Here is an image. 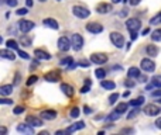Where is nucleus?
I'll list each match as a JSON object with an SVG mask.
<instances>
[{
  "instance_id": "15",
  "label": "nucleus",
  "mask_w": 161,
  "mask_h": 135,
  "mask_svg": "<svg viewBox=\"0 0 161 135\" xmlns=\"http://www.w3.org/2000/svg\"><path fill=\"white\" fill-rule=\"evenodd\" d=\"M83 127H85L83 121H78V122H73L72 125H69L65 131H67V134H73L75 131H79V129H82Z\"/></svg>"
},
{
  "instance_id": "7",
  "label": "nucleus",
  "mask_w": 161,
  "mask_h": 135,
  "mask_svg": "<svg viewBox=\"0 0 161 135\" xmlns=\"http://www.w3.org/2000/svg\"><path fill=\"white\" fill-rule=\"evenodd\" d=\"M90 62H93V63H96V65H103L107 62V56L105 55V53H99V52L92 53V55H90Z\"/></svg>"
},
{
  "instance_id": "19",
  "label": "nucleus",
  "mask_w": 161,
  "mask_h": 135,
  "mask_svg": "<svg viewBox=\"0 0 161 135\" xmlns=\"http://www.w3.org/2000/svg\"><path fill=\"white\" fill-rule=\"evenodd\" d=\"M0 56H3L4 59H10V61H14V59H16V55H14V52L10 49V48L0 51Z\"/></svg>"
},
{
  "instance_id": "9",
  "label": "nucleus",
  "mask_w": 161,
  "mask_h": 135,
  "mask_svg": "<svg viewBox=\"0 0 161 135\" xmlns=\"http://www.w3.org/2000/svg\"><path fill=\"white\" fill-rule=\"evenodd\" d=\"M44 79L47 82H59L61 80V70H51V72L45 73Z\"/></svg>"
},
{
  "instance_id": "44",
  "label": "nucleus",
  "mask_w": 161,
  "mask_h": 135,
  "mask_svg": "<svg viewBox=\"0 0 161 135\" xmlns=\"http://www.w3.org/2000/svg\"><path fill=\"white\" fill-rule=\"evenodd\" d=\"M151 96H153V97H161V89H160V87H158V90L153 92V93H151Z\"/></svg>"
},
{
  "instance_id": "37",
  "label": "nucleus",
  "mask_w": 161,
  "mask_h": 135,
  "mask_svg": "<svg viewBox=\"0 0 161 135\" xmlns=\"http://www.w3.org/2000/svg\"><path fill=\"white\" fill-rule=\"evenodd\" d=\"M13 112H14V114H16V115L21 114V112H24V107H23V106H17V107H14Z\"/></svg>"
},
{
  "instance_id": "11",
  "label": "nucleus",
  "mask_w": 161,
  "mask_h": 135,
  "mask_svg": "<svg viewBox=\"0 0 161 135\" xmlns=\"http://www.w3.org/2000/svg\"><path fill=\"white\" fill-rule=\"evenodd\" d=\"M71 41H72V48L75 51L82 49V45H83V38H82L79 34H73L72 38H71Z\"/></svg>"
},
{
  "instance_id": "4",
  "label": "nucleus",
  "mask_w": 161,
  "mask_h": 135,
  "mask_svg": "<svg viewBox=\"0 0 161 135\" xmlns=\"http://www.w3.org/2000/svg\"><path fill=\"white\" fill-rule=\"evenodd\" d=\"M144 112H146V115H148V117H154V115H158L161 112V107L155 106V104H147V106L144 107Z\"/></svg>"
},
{
  "instance_id": "18",
  "label": "nucleus",
  "mask_w": 161,
  "mask_h": 135,
  "mask_svg": "<svg viewBox=\"0 0 161 135\" xmlns=\"http://www.w3.org/2000/svg\"><path fill=\"white\" fill-rule=\"evenodd\" d=\"M41 118L42 120H54L56 118V111L55 110H44L41 112Z\"/></svg>"
},
{
  "instance_id": "57",
  "label": "nucleus",
  "mask_w": 161,
  "mask_h": 135,
  "mask_svg": "<svg viewBox=\"0 0 161 135\" xmlns=\"http://www.w3.org/2000/svg\"><path fill=\"white\" fill-rule=\"evenodd\" d=\"M120 2H121V0H112L113 4H116V3H120Z\"/></svg>"
},
{
  "instance_id": "36",
  "label": "nucleus",
  "mask_w": 161,
  "mask_h": 135,
  "mask_svg": "<svg viewBox=\"0 0 161 135\" xmlns=\"http://www.w3.org/2000/svg\"><path fill=\"white\" fill-rule=\"evenodd\" d=\"M124 86L126 87H133V86H136V82L133 80V78H130V79H127V80H124Z\"/></svg>"
},
{
  "instance_id": "30",
  "label": "nucleus",
  "mask_w": 161,
  "mask_h": 135,
  "mask_svg": "<svg viewBox=\"0 0 161 135\" xmlns=\"http://www.w3.org/2000/svg\"><path fill=\"white\" fill-rule=\"evenodd\" d=\"M6 45H7V48H10V49H19V45H17V42L14 41V39L6 41Z\"/></svg>"
},
{
  "instance_id": "27",
  "label": "nucleus",
  "mask_w": 161,
  "mask_h": 135,
  "mask_svg": "<svg viewBox=\"0 0 161 135\" xmlns=\"http://www.w3.org/2000/svg\"><path fill=\"white\" fill-rule=\"evenodd\" d=\"M151 39L153 41H161V28H157V30L153 31Z\"/></svg>"
},
{
  "instance_id": "56",
  "label": "nucleus",
  "mask_w": 161,
  "mask_h": 135,
  "mask_svg": "<svg viewBox=\"0 0 161 135\" xmlns=\"http://www.w3.org/2000/svg\"><path fill=\"white\" fill-rule=\"evenodd\" d=\"M129 96H130V92H124L123 93V97H129Z\"/></svg>"
},
{
  "instance_id": "1",
  "label": "nucleus",
  "mask_w": 161,
  "mask_h": 135,
  "mask_svg": "<svg viewBox=\"0 0 161 135\" xmlns=\"http://www.w3.org/2000/svg\"><path fill=\"white\" fill-rule=\"evenodd\" d=\"M110 41L113 42L116 48H123L124 47V37L117 31H112L110 32Z\"/></svg>"
},
{
  "instance_id": "48",
  "label": "nucleus",
  "mask_w": 161,
  "mask_h": 135,
  "mask_svg": "<svg viewBox=\"0 0 161 135\" xmlns=\"http://www.w3.org/2000/svg\"><path fill=\"white\" fill-rule=\"evenodd\" d=\"M129 2H130V4L131 6H137L138 3H140V0H129Z\"/></svg>"
},
{
  "instance_id": "39",
  "label": "nucleus",
  "mask_w": 161,
  "mask_h": 135,
  "mask_svg": "<svg viewBox=\"0 0 161 135\" xmlns=\"http://www.w3.org/2000/svg\"><path fill=\"white\" fill-rule=\"evenodd\" d=\"M119 98V94L117 93H113V94H110V97H109V103L110 104H113V103H116V100Z\"/></svg>"
},
{
  "instance_id": "33",
  "label": "nucleus",
  "mask_w": 161,
  "mask_h": 135,
  "mask_svg": "<svg viewBox=\"0 0 161 135\" xmlns=\"http://www.w3.org/2000/svg\"><path fill=\"white\" fill-rule=\"evenodd\" d=\"M120 115H121V114H119V112H116V111H115V114H110V115H107V118H106V120H107V121H116V120H117V118H120Z\"/></svg>"
},
{
  "instance_id": "52",
  "label": "nucleus",
  "mask_w": 161,
  "mask_h": 135,
  "mask_svg": "<svg viewBox=\"0 0 161 135\" xmlns=\"http://www.w3.org/2000/svg\"><path fill=\"white\" fill-rule=\"evenodd\" d=\"M25 4H27V7H31L33 6V0H25Z\"/></svg>"
},
{
  "instance_id": "6",
  "label": "nucleus",
  "mask_w": 161,
  "mask_h": 135,
  "mask_svg": "<svg viewBox=\"0 0 161 135\" xmlns=\"http://www.w3.org/2000/svg\"><path fill=\"white\" fill-rule=\"evenodd\" d=\"M71 45H72V41L68 39V37H61L58 39V49L62 51V52H67L71 48Z\"/></svg>"
},
{
  "instance_id": "46",
  "label": "nucleus",
  "mask_w": 161,
  "mask_h": 135,
  "mask_svg": "<svg viewBox=\"0 0 161 135\" xmlns=\"http://www.w3.org/2000/svg\"><path fill=\"white\" fill-rule=\"evenodd\" d=\"M0 103L2 104H11L13 101H11L10 98H0Z\"/></svg>"
},
{
  "instance_id": "41",
  "label": "nucleus",
  "mask_w": 161,
  "mask_h": 135,
  "mask_svg": "<svg viewBox=\"0 0 161 135\" xmlns=\"http://www.w3.org/2000/svg\"><path fill=\"white\" fill-rule=\"evenodd\" d=\"M17 52H19V55L21 56L23 59H30V56H28L27 52H23V51H20V49H17Z\"/></svg>"
},
{
  "instance_id": "31",
  "label": "nucleus",
  "mask_w": 161,
  "mask_h": 135,
  "mask_svg": "<svg viewBox=\"0 0 161 135\" xmlns=\"http://www.w3.org/2000/svg\"><path fill=\"white\" fill-rule=\"evenodd\" d=\"M95 75H96V78H98V79H105V76H106V72H105V69L99 68V69H96Z\"/></svg>"
},
{
  "instance_id": "13",
  "label": "nucleus",
  "mask_w": 161,
  "mask_h": 135,
  "mask_svg": "<svg viewBox=\"0 0 161 135\" xmlns=\"http://www.w3.org/2000/svg\"><path fill=\"white\" fill-rule=\"evenodd\" d=\"M25 122H28L33 127H41L42 125V118H38V117H35V115H27Z\"/></svg>"
},
{
  "instance_id": "24",
  "label": "nucleus",
  "mask_w": 161,
  "mask_h": 135,
  "mask_svg": "<svg viewBox=\"0 0 161 135\" xmlns=\"http://www.w3.org/2000/svg\"><path fill=\"white\" fill-rule=\"evenodd\" d=\"M100 86L106 90H115L116 89V83L112 80H102L100 82Z\"/></svg>"
},
{
  "instance_id": "38",
  "label": "nucleus",
  "mask_w": 161,
  "mask_h": 135,
  "mask_svg": "<svg viewBox=\"0 0 161 135\" xmlns=\"http://www.w3.org/2000/svg\"><path fill=\"white\" fill-rule=\"evenodd\" d=\"M37 79H38V78H37L35 75H34V76H30V78H28V80L25 82V84H27V86H31L33 83H35V82H37Z\"/></svg>"
},
{
  "instance_id": "5",
  "label": "nucleus",
  "mask_w": 161,
  "mask_h": 135,
  "mask_svg": "<svg viewBox=\"0 0 161 135\" xmlns=\"http://www.w3.org/2000/svg\"><path fill=\"white\" fill-rule=\"evenodd\" d=\"M126 27L130 32H133V31H138L140 27H141V22H140L138 18H129L126 21Z\"/></svg>"
},
{
  "instance_id": "59",
  "label": "nucleus",
  "mask_w": 161,
  "mask_h": 135,
  "mask_svg": "<svg viewBox=\"0 0 161 135\" xmlns=\"http://www.w3.org/2000/svg\"><path fill=\"white\" fill-rule=\"evenodd\" d=\"M158 103H160V104H161V98H158Z\"/></svg>"
},
{
  "instance_id": "29",
  "label": "nucleus",
  "mask_w": 161,
  "mask_h": 135,
  "mask_svg": "<svg viewBox=\"0 0 161 135\" xmlns=\"http://www.w3.org/2000/svg\"><path fill=\"white\" fill-rule=\"evenodd\" d=\"M151 83L154 87H161V75L154 76V78L151 79Z\"/></svg>"
},
{
  "instance_id": "14",
  "label": "nucleus",
  "mask_w": 161,
  "mask_h": 135,
  "mask_svg": "<svg viewBox=\"0 0 161 135\" xmlns=\"http://www.w3.org/2000/svg\"><path fill=\"white\" fill-rule=\"evenodd\" d=\"M34 56L37 59H41V61H50L51 59V55L44 49H35L34 51Z\"/></svg>"
},
{
  "instance_id": "55",
  "label": "nucleus",
  "mask_w": 161,
  "mask_h": 135,
  "mask_svg": "<svg viewBox=\"0 0 161 135\" xmlns=\"http://www.w3.org/2000/svg\"><path fill=\"white\" fill-rule=\"evenodd\" d=\"M148 32H150V28H146V30L143 31V35H147V34H148Z\"/></svg>"
},
{
  "instance_id": "53",
  "label": "nucleus",
  "mask_w": 161,
  "mask_h": 135,
  "mask_svg": "<svg viewBox=\"0 0 161 135\" xmlns=\"http://www.w3.org/2000/svg\"><path fill=\"white\" fill-rule=\"evenodd\" d=\"M121 132H123V134H124V132H133V129L131 128H123V129H121Z\"/></svg>"
},
{
  "instance_id": "54",
  "label": "nucleus",
  "mask_w": 161,
  "mask_h": 135,
  "mask_svg": "<svg viewBox=\"0 0 161 135\" xmlns=\"http://www.w3.org/2000/svg\"><path fill=\"white\" fill-rule=\"evenodd\" d=\"M0 132H2V134H7V129H6L4 127H2V128H0Z\"/></svg>"
},
{
  "instance_id": "8",
  "label": "nucleus",
  "mask_w": 161,
  "mask_h": 135,
  "mask_svg": "<svg viewBox=\"0 0 161 135\" xmlns=\"http://www.w3.org/2000/svg\"><path fill=\"white\" fill-rule=\"evenodd\" d=\"M19 28L21 32H28V31H31L34 28V22L30 21V20H20L19 21Z\"/></svg>"
},
{
  "instance_id": "10",
  "label": "nucleus",
  "mask_w": 161,
  "mask_h": 135,
  "mask_svg": "<svg viewBox=\"0 0 161 135\" xmlns=\"http://www.w3.org/2000/svg\"><path fill=\"white\" fill-rule=\"evenodd\" d=\"M86 30L89 31L90 34H99L103 31V25L99 24V22L93 21V22H88L86 24Z\"/></svg>"
},
{
  "instance_id": "34",
  "label": "nucleus",
  "mask_w": 161,
  "mask_h": 135,
  "mask_svg": "<svg viewBox=\"0 0 161 135\" xmlns=\"http://www.w3.org/2000/svg\"><path fill=\"white\" fill-rule=\"evenodd\" d=\"M21 44L25 45V47H30V45H31V39L27 38L25 35H23V37H21Z\"/></svg>"
},
{
  "instance_id": "20",
  "label": "nucleus",
  "mask_w": 161,
  "mask_h": 135,
  "mask_svg": "<svg viewBox=\"0 0 161 135\" xmlns=\"http://www.w3.org/2000/svg\"><path fill=\"white\" fill-rule=\"evenodd\" d=\"M42 22H44L45 27H50V28H52V30H58L59 28V24L56 22V20H54V18H45Z\"/></svg>"
},
{
  "instance_id": "3",
  "label": "nucleus",
  "mask_w": 161,
  "mask_h": 135,
  "mask_svg": "<svg viewBox=\"0 0 161 135\" xmlns=\"http://www.w3.org/2000/svg\"><path fill=\"white\" fill-rule=\"evenodd\" d=\"M140 68L144 70V72H147V73H151V72H154V70H155V63L151 61V59H148V58H144L143 61L140 62Z\"/></svg>"
},
{
  "instance_id": "17",
  "label": "nucleus",
  "mask_w": 161,
  "mask_h": 135,
  "mask_svg": "<svg viewBox=\"0 0 161 135\" xmlns=\"http://www.w3.org/2000/svg\"><path fill=\"white\" fill-rule=\"evenodd\" d=\"M61 90H62V93H64L65 96H68V97H72L73 93H75L73 87L71 86V84H68V83H62L61 84Z\"/></svg>"
},
{
  "instance_id": "16",
  "label": "nucleus",
  "mask_w": 161,
  "mask_h": 135,
  "mask_svg": "<svg viewBox=\"0 0 161 135\" xmlns=\"http://www.w3.org/2000/svg\"><path fill=\"white\" fill-rule=\"evenodd\" d=\"M96 11L100 14H106L109 11H112V4H107V3H99L98 7H96Z\"/></svg>"
},
{
  "instance_id": "23",
  "label": "nucleus",
  "mask_w": 161,
  "mask_h": 135,
  "mask_svg": "<svg viewBox=\"0 0 161 135\" xmlns=\"http://www.w3.org/2000/svg\"><path fill=\"white\" fill-rule=\"evenodd\" d=\"M146 52H147V55L148 56H157L158 55V48L155 47V45H153V44H148L147 45V48H146Z\"/></svg>"
},
{
  "instance_id": "21",
  "label": "nucleus",
  "mask_w": 161,
  "mask_h": 135,
  "mask_svg": "<svg viewBox=\"0 0 161 135\" xmlns=\"http://www.w3.org/2000/svg\"><path fill=\"white\" fill-rule=\"evenodd\" d=\"M127 76H129V78H133V79L140 78V68H136V66L129 68V70H127Z\"/></svg>"
},
{
  "instance_id": "58",
  "label": "nucleus",
  "mask_w": 161,
  "mask_h": 135,
  "mask_svg": "<svg viewBox=\"0 0 161 135\" xmlns=\"http://www.w3.org/2000/svg\"><path fill=\"white\" fill-rule=\"evenodd\" d=\"M40 135H48V132L47 131H42V132H40Z\"/></svg>"
},
{
  "instance_id": "2",
  "label": "nucleus",
  "mask_w": 161,
  "mask_h": 135,
  "mask_svg": "<svg viewBox=\"0 0 161 135\" xmlns=\"http://www.w3.org/2000/svg\"><path fill=\"white\" fill-rule=\"evenodd\" d=\"M72 13H73V16L78 17V18H88L89 14H90V11L88 10L86 7H83V6H73Z\"/></svg>"
},
{
  "instance_id": "60",
  "label": "nucleus",
  "mask_w": 161,
  "mask_h": 135,
  "mask_svg": "<svg viewBox=\"0 0 161 135\" xmlns=\"http://www.w3.org/2000/svg\"><path fill=\"white\" fill-rule=\"evenodd\" d=\"M40 2H45V0H40Z\"/></svg>"
},
{
  "instance_id": "47",
  "label": "nucleus",
  "mask_w": 161,
  "mask_h": 135,
  "mask_svg": "<svg viewBox=\"0 0 161 135\" xmlns=\"http://www.w3.org/2000/svg\"><path fill=\"white\" fill-rule=\"evenodd\" d=\"M154 124H155V127H157V128H160V129H161V117H160V118H157Z\"/></svg>"
},
{
  "instance_id": "28",
  "label": "nucleus",
  "mask_w": 161,
  "mask_h": 135,
  "mask_svg": "<svg viewBox=\"0 0 161 135\" xmlns=\"http://www.w3.org/2000/svg\"><path fill=\"white\" fill-rule=\"evenodd\" d=\"M90 86H92V82H90V79H85V86L81 89V93H88L90 90Z\"/></svg>"
},
{
  "instance_id": "12",
  "label": "nucleus",
  "mask_w": 161,
  "mask_h": 135,
  "mask_svg": "<svg viewBox=\"0 0 161 135\" xmlns=\"http://www.w3.org/2000/svg\"><path fill=\"white\" fill-rule=\"evenodd\" d=\"M17 131H19V132H23V134L33 135V134H34V127L30 125L28 122H25V124H19V125H17Z\"/></svg>"
},
{
  "instance_id": "50",
  "label": "nucleus",
  "mask_w": 161,
  "mask_h": 135,
  "mask_svg": "<svg viewBox=\"0 0 161 135\" xmlns=\"http://www.w3.org/2000/svg\"><path fill=\"white\" fill-rule=\"evenodd\" d=\"M20 82V75L19 73H16V79H14V84H17Z\"/></svg>"
},
{
  "instance_id": "32",
  "label": "nucleus",
  "mask_w": 161,
  "mask_h": 135,
  "mask_svg": "<svg viewBox=\"0 0 161 135\" xmlns=\"http://www.w3.org/2000/svg\"><path fill=\"white\" fill-rule=\"evenodd\" d=\"M79 114H81V110H79V107H73V108L71 110V117H72V118H78Z\"/></svg>"
},
{
  "instance_id": "45",
  "label": "nucleus",
  "mask_w": 161,
  "mask_h": 135,
  "mask_svg": "<svg viewBox=\"0 0 161 135\" xmlns=\"http://www.w3.org/2000/svg\"><path fill=\"white\" fill-rule=\"evenodd\" d=\"M78 66L88 68V66H89V62H86V61H79V62H78Z\"/></svg>"
},
{
  "instance_id": "40",
  "label": "nucleus",
  "mask_w": 161,
  "mask_h": 135,
  "mask_svg": "<svg viewBox=\"0 0 161 135\" xmlns=\"http://www.w3.org/2000/svg\"><path fill=\"white\" fill-rule=\"evenodd\" d=\"M137 112H138V108H137V107H136L134 110H131V111H130V114L127 115V118H129V120H131L133 117H136V115H137Z\"/></svg>"
},
{
  "instance_id": "43",
  "label": "nucleus",
  "mask_w": 161,
  "mask_h": 135,
  "mask_svg": "<svg viewBox=\"0 0 161 135\" xmlns=\"http://www.w3.org/2000/svg\"><path fill=\"white\" fill-rule=\"evenodd\" d=\"M6 3H7L10 7H16L17 6V0H6Z\"/></svg>"
},
{
  "instance_id": "51",
  "label": "nucleus",
  "mask_w": 161,
  "mask_h": 135,
  "mask_svg": "<svg viewBox=\"0 0 161 135\" xmlns=\"http://www.w3.org/2000/svg\"><path fill=\"white\" fill-rule=\"evenodd\" d=\"M136 38H137V31H133V32H131V39L134 41Z\"/></svg>"
},
{
  "instance_id": "49",
  "label": "nucleus",
  "mask_w": 161,
  "mask_h": 135,
  "mask_svg": "<svg viewBox=\"0 0 161 135\" xmlns=\"http://www.w3.org/2000/svg\"><path fill=\"white\" fill-rule=\"evenodd\" d=\"M83 111H85V114H90V111H92V110H90L88 106H85L83 107Z\"/></svg>"
},
{
  "instance_id": "25",
  "label": "nucleus",
  "mask_w": 161,
  "mask_h": 135,
  "mask_svg": "<svg viewBox=\"0 0 161 135\" xmlns=\"http://www.w3.org/2000/svg\"><path fill=\"white\" fill-rule=\"evenodd\" d=\"M115 111L119 112V114H123V112H126L127 111V104L126 103L117 104V106H116V108H115Z\"/></svg>"
},
{
  "instance_id": "42",
  "label": "nucleus",
  "mask_w": 161,
  "mask_h": 135,
  "mask_svg": "<svg viewBox=\"0 0 161 135\" xmlns=\"http://www.w3.org/2000/svg\"><path fill=\"white\" fill-rule=\"evenodd\" d=\"M16 13L19 14V16H25V14L28 13V10H27V8H19V10L16 11Z\"/></svg>"
},
{
  "instance_id": "22",
  "label": "nucleus",
  "mask_w": 161,
  "mask_h": 135,
  "mask_svg": "<svg viewBox=\"0 0 161 135\" xmlns=\"http://www.w3.org/2000/svg\"><path fill=\"white\" fill-rule=\"evenodd\" d=\"M11 92H13V86H11V84H3V86L0 87V96H2V97L11 94Z\"/></svg>"
},
{
  "instance_id": "35",
  "label": "nucleus",
  "mask_w": 161,
  "mask_h": 135,
  "mask_svg": "<svg viewBox=\"0 0 161 135\" xmlns=\"http://www.w3.org/2000/svg\"><path fill=\"white\" fill-rule=\"evenodd\" d=\"M61 65H68V66H71V65H72V58H71V56H67V58H64L61 61Z\"/></svg>"
},
{
  "instance_id": "26",
  "label": "nucleus",
  "mask_w": 161,
  "mask_h": 135,
  "mask_svg": "<svg viewBox=\"0 0 161 135\" xmlns=\"http://www.w3.org/2000/svg\"><path fill=\"white\" fill-rule=\"evenodd\" d=\"M143 103H144V97H143V96H138L137 98H134V100L130 101V104H131L133 107H138V106H141Z\"/></svg>"
}]
</instances>
